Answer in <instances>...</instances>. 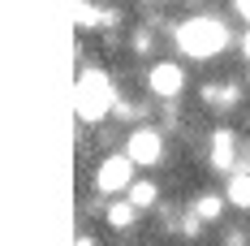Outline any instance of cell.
Returning <instances> with one entry per match:
<instances>
[{
    "label": "cell",
    "instance_id": "6da1fadb",
    "mask_svg": "<svg viewBox=\"0 0 250 246\" xmlns=\"http://www.w3.org/2000/svg\"><path fill=\"white\" fill-rule=\"evenodd\" d=\"M225 44H229V30L216 18H190V22L177 26V48L186 56H194V61H207V56L225 52Z\"/></svg>",
    "mask_w": 250,
    "mask_h": 246
},
{
    "label": "cell",
    "instance_id": "7a4b0ae2",
    "mask_svg": "<svg viewBox=\"0 0 250 246\" xmlns=\"http://www.w3.org/2000/svg\"><path fill=\"white\" fill-rule=\"evenodd\" d=\"M117 104V91H112V78L104 69H86L78 78V117L82 121H104Z\"/></svg>",
    "mask_w": 250,
    "mask_h": 246
},
{
    "label": "cell",
    "instance_id": "3957f363",
    "mask_svg": "<svg viewBox=\"0 0 250 246\" xmlns=\"http://www.w3.org/2000/svg\"><path fill=\"white\" fill-rule=\"evenodd\" d=\"M125 160L129 164H160L164 160V138H160V130H151V125H138L134 134H129V143H125Z\"/></svg>",
    "mask_w": 250,
    "mask_h": 246
},
{
    "label": "cell",
    "instance_id": "277c9868",
    "mask_svg": "<svg viewBox=\"0 0 250 246\" xmlns=\"http://www.w3.org/2000/svg\"><path fill=\"white\" fill-rule=\"evenodd\" d=\"M129 186H134V164H129L125 156L100 160V169H95V190H100V195H121Z\"/></svg>",
    "mask_w": 250,
    "mask_h": 246
},
{
    "label": "cell",
    "instance_id": "5b68a950",
    "mask_svg": "<svg viewBox=\"0 0 250 246\" xmlns=\"http://www.w3.org/2000/svg\"><path fill=\"white\" fill-rule=\"evenodd\" d=\"M147 87H151V95L173 99V95H181V87H186V69H181L177 61H155L147 69Z\"/></svg>",
    "mask_w": 250,
    "mask_h": 246
},
{
    "label": "cell",
    "instance_id": "8992f818",
    "mask_svg": "<svg viewBox=\"0 0 250 246\" xmlns=\"http://www.w3.org/2000/svg\"><path fill=\"white\" fill-rule=\"evenodd\" d=\"M211 164L216 169H229L233 164V134L229 130H216V138H211Z\"/></svg>",
    "mask_w": 250,
    "mask_h": 246
},
{
    "label": "cell",
    "instance_id": "52a82bcc",
    "mask_svg": "<svg viewBox=\"0 0 250 246\" xmlns=\"http://www.w3.org/2000/svg\"><path fill=\"white\" fill-rule=\"evenodd\" d=\"M225 199H229V203H237V207H250V173H237V177L229 181Z\"/></svg>",
    "mask_w": 250,
    "mask_h": 246
},
{
    "label": "cell",
    "instance_id": "ba28073f",
    "mask_svg": "<svg viewBox=\"0 0 250 246\" xmlns=\"http://www.w3.org/2000/svg\"><path fill=\"white\" fill-rule=\"evenodd\" d=\"M125 203H129L134 212H138V207H151V203H155V186H151V181H134V186H129V199H125Z\"/></svg>",
    "mask_w": 250,
    "mask_h": 246
},
{
    "label": "cell",
    "instance_id": "9c48e42d",
    "mask_svg": "<svg viewBox=\"0 0 250 246\" xmlns=\"http://www.w3.org/2000/svg\"><path fill=\"white\" fill-rule=\"evenodd\" d=\"M203 95H207V104H211V108H229V104L237 99V91H233V87H207Z\"/></svg>",
    "mask_w": 250,
    "mask_h": 246
},
{
    "label": "cell",
    "instance_id": "30bf717a",
    "mask_svg": "<svg viewBox=\"0 0 250 246\" xmlns=\"http://www.w3.org/2000/svg\"><path fill=\"white\" fill-rule=\"evenodd\" d=\"M108 224H112V229L134 224V207H129V203H112V207H108Z\"/></svg>",
    "mask_w": 250,
    "mask_h": 246
},
{
    "label": "cell",
    "instance_id": "8fae6325",
    "mask_svg": "<svg viewBox=\"0 0 250 246\" xmlns=\"http://www.w3.org/2000/svg\"><path fill=\"white\" fill-rule=\"evenodd\" d=\"M194 212H199L203 221H211V216H220V199H216V195H199V203H194Z\"/></svg>",
    "mask_w": 250,
    "mask_h": 246
},
{
    "label": "cell",
    "instance_id": "7c38bea8",
    "mask_svg": "<svg viewBox=\"0 0 250 246\" xmlns=\"http://www.w3.org/2000/svg\"><path fill=\"white\" fill-rule=\"evenodd\" d=\"M237 18H246V22H250V0H246V4H237Z\"/></svg>",
    "mask_w": 250,
    "mask_h": 246
},
{
    "label": "cell",
    "instance_id": "4fadbf2b",
    "mask_svg": "<svg viewBox=\"0 0 250 246\" xmlns=\"http://www.w3.org/2000/svg\"><path fill=\"white\" fill-rule=\"evenodd\" d=\"M246 61H250V35H246Z\"/></svg>",
    "mask_w": 250,
    "mask_h": 246
}]
</instances>
